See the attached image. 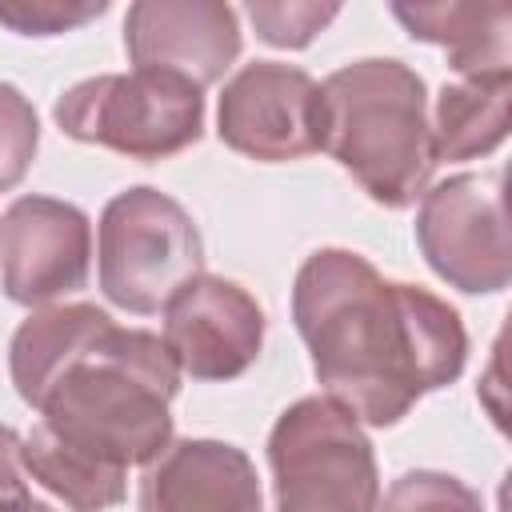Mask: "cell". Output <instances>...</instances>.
I'll list each match as a JSON object with an SVG mask.
<instances>
[{"label":"cell","mask_w":512,"mask_h":512,"mask_svg":"<svg viewBox=\"0 0 512 512\" xmlns=\"http://www.w3.org/2000/svg\"><path fill=\"white\" fill-rule=\"evenodd\" d=\"M140 512H264L256 464L224 440H172L140 476Z\"/></svg>","instance_id":"12"},{"label":"cell","mask_w":512,"mask_h":512,"mask_svg":"<svg viewBox=\"0 0 512 512\" xmlns=\"http://www.w3.org/2000/svg\"><path fill=\"white\" fill-rule=\"evenodd\" d=\"M0 512H56V508L32 496H16V500H0Z\"/></svg>","instance_id":"21"},{"label":"cell","mask_w":512,"mask_h":512,"mask_svg":"<svg viewBox=\"0 0 512 512\" xmlns=\"http://www.w3.org/2000/svg\"><path fill=\"white\" fill-rule=\"evenodd\" d=\"M60 132L128 160H168L200 140L204 96L172 72L132 68L72 84L52 108Z\"/></svg>","instance_id":"5"},{"label":"cell","mask_w":512,"mask_h":512,"mask_svg":"<svg viewBox=\"0 0 512 512\" xmlns=\"http://www.w3.org/2000/svg\"><path fill=\"white\" fill-rule=\"evenodd\" d=\"M276 512H376L380 472L360 420L328 396L280 412L268 436Z\"/></svg>","instance_id":"4"},{"label":"cell","mask_w":512,"mask_h":512,"mask_svg":"<svg viewBox=\"0 0 512 512\" xmlns=\"http://www.w3.org/2000/svg\"><path fill=\"white\" fill-rule=\"evenodd\" d=\"M216 132L232 152L264 164L312 156L324 148L320 84L304 68L252 60L224 84Z\"/></svg>","instance_id":"8"},{"label":"cell","mask_w":512,"mask_h":512,"mask_svg":"<svg viewBox=\"0 0 512 512\" xmlns=\"http://www.w3.org/2000/svg\"><path fill=\"white\" fill-rule=\"evenodd\" d=\"M100 292L136 316L160 312L204 264L200 228L160 188L136 184L100 212Z\"/></svg>","instance_id":"6"},{"label":"cell","mask_w":512,"mask_h":512,"mask_svg":"<svg viewBox=\"0 0 512 512\" xmlns=\"http://www.w3.org/2000/svg\"><path fill=\"white\" fill-rule=\"evenodd\" d=\"M340 4H308V0H252L248 20L256 36L272 48H304L336 20Z\"/></svg>","instance_id":"17"},{"label":"cell","mask_w":512,"mask_h":512,"mask_svg":"<svg viewBox=\"0 0 512 512\" xmlns=\"http://www.w3.org/2000/svg\"><path fill=\"white\" fill-rule=\"evenodd\" d=\"M376 512H484V504L464 480L448 472L416 468L392 480L384 500H376Z\"/></svg>","instance_id":"16"},{"label":"cell","mask_w":512,"mask_h":512,"mask_svg":"<svg viewBox=\"0 0 512 512\" xmlns=\"http://www.w3.org/2000/svg\"><path fill=\"white\" fill-rule=\"evenodd\" d=\"M16 496H28L24 460H20V436H16V428L0 424V500H16Z\"/></svg>","instance_id":"20"},{"label":"cell","mask_w":512,"mask_h":512,"mask_svg":"<svg viewBox=\"0 0 512 512\" xmlns=\"http://www.w3.org/2000/svg\"><path fill=\"white\" fill-rule=\"evenodd\" d=\"M324 148L384 208H408L432 176L424 80L400 60H352L320 84Z\"/></svg>","instance_id":"3"},{"label":"cell","mask_w":512,"mask_h":512,"mask_svg":"<svg viewBox=\"0 0 512 512\" xmlns=\"http://www.w3.org/2000/svg\"><path fill=\"white\" fill-rule=\"evenodd\" d=\"M412 40L440 44L448 64L472 76H512V12L504 4H392Z\"/></svg>","instance_id":"13"},{"label":"cell","mask_w":512,"mask_h":512,"mask_svg":"<svg viewBox=\"0 0 512 512\" xmlns=\"http://www.w3.org/2000/svg\"><path fill=\"white\" fill-rule=\"evenodd\" d=\"M292 320L324 396L360 424L388 428L464 372L468 336L452 304L384 280L360 252L320 248L292 284Z\"/></svg>","instance_id":"1"},{"label":"cell","mask_w":512,"mask_h":512,"mask_svg":"<svg viewBox=\"0 0 512 512\" xmlns=\"http://www.w3.org/2000/svg\"><path fill=\"white\" fill-rule=\"evenodd\" d=\"M264 344V308L224 276L196 272L164 304V348L192 380L248 372Z\"/></svg>","instance_id":"10"},{"label":"cell","mask_w":512,"mask_h":512,"mask_svg":"<svg viewBox=\"0 0 512 512\" xmlns=\"http://www.w3.org/2000/svg\"><path fill=\"white\" fill-rule=\"evenodd\" d=\"M36 144H40V120L32 100L0 80V192L16 188L32 160H36Z\"/></svg>","instance_id":"18"},{"label":"cell","mask_w":512,"mask_h":512,"mask_svg":"<svg viewBox=\"0 0 512 512\" xmlns=\"http://www.w3.org/2000/svg\"><path fill=\"white\" fill-rule=\"evenodd\" d=\"M92 264L88 216L56 196H20L0 220V284L28 308L80 292Z\"/></svg>","instance_id":"9"},{"label":"cell","mask_w":512,"mask_h":512,"mask_svg":"<svg viewBox=\"0 0 512 512\" xmlns=\"http://www.w3.org/2000/svg\"><path fill=\"white\" fill-rule=\"evenodd\" d=\"M12 384L68 448L108 464H152L172 444L180 368L160 336L120 328L96 304L32 312L8 344Z\"/></svg>","instance_id":"2"},{"label":"cell","mask_w":512,"mask_h":512,"mask_svg":"<svg viewBox=\"0 0 512 512\" xmlns=\"http://www.w3.org/2000/svg\"><path fill=\"white\" fill-rule=\"evenodd\" d=\"M108 12L104 0H0V24L20 36H60Z\"/></svg>","instance_id":"19"},{"label":"cell","mask_w":512,"mask_h":512,"mask_svg":"<svg viewBox=\"0 0 512 512\" xmlns=\"http://www.w3.org/2000/svg\"><path fill=\"white\" fill-rule=\"evenodd\" d=\"M124 48L132 68L172 72L204 92L240 56V20L220 0H140L124 16Z\"/></svg>","instance_id":"11"},{"label":"cell","mask_w":512,"mask_h":512,"mask_svg":"<svg viewBox=\"0 0 512 512\" xmlns=\"http://www.w3.org/2000/svg\"><path fill=\"white\" fill-rule=\"evenodd\" d=\"M20 460L32 480L60 496L72 512H108L128 496V472L108 468L68 444H60L44 424L20 440Z\"/></svg>","instance_id":"15"},{"label":"cell","mask_w":512,"mask_h":512,"mask_svg":"<svg viewBox=\"0 0 512 512\" xmlns=\"http://www.w3.org/2000/svg\"><path fill=\"white\" fill-rule=\"evenodd\" d=\"M416 244L428 268L472 296L504 292L512 280V244L500 172H460L420 196Z\"/></svg>","instance_id":"7"},{"label":"cell","mask_w":512,"mask_h":512,"mask_svg":"<svg viewBox=\"0 0 512 512\" xmlns=\"http://www.w3.org/2000/svg\"><path fill=\"white\" fill-rule=\"evenodd\" d=\"M508 92L512 76H472L444 84L432 112V164L476 160L504 144L508 136Z\"/></svg>","instance_id":"14"}]
</instances>
